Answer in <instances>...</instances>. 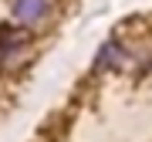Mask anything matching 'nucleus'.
<instances>
[{"label":"nucleus","mask_w":152,"mask_h":142,"mask_svg":"<svg viewBox=\"0 0 152 142\" xmlns=\"http://www.w3.org/2000/svg\"><path fill=\"white\" fill-rule=\"evenodd\" d=\"M31 54V41L20 27H0V68L4 71H14L24 64V58Z\"/></svg>","instance_id":"f257e3e1"},{"label":"nucleus","mask_w":152,"mask_h":142,"mask_svg":"<svg viewBox=\"0 0 152 142\" xmlns=\"http://www.w3.org/2000/svg\"><path fill=\"white\" fill-rule=\"evenodd\" d=\"M51 0H14V7H10V14H14V24L20 31H37L48 24V17H51Z\"/></svg>","instance_id":"f03ea898"},{"label":"nucleus","mask_w":152,"mask_h":142,"mask_svg":"<svg viewBox=\"0 0 152 142\" xmlns=\"http://www.w3.org/2000/svg\"><path fill=\"white\" fill-rule=\"evenodd\" d=\"M125 58H129V51H125L118 41H105L102 51H98L95 61H91V68H95V71H122Z\"/></svg>","instance_id":"7ed1b4c3"}]
</instances>
